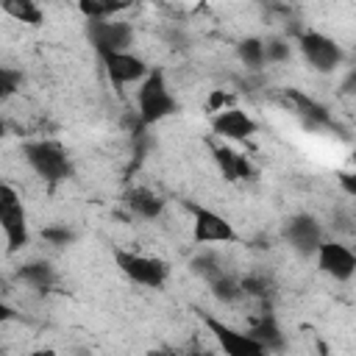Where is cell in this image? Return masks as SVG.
Instances as JSON below:
<instances>
[{"mask_svg": "<svg viewBox=\"0 0 356 356\" xmlns=\"http://www.w3.org/2000/svg\"><path fill=\"white\" fill-rule=\"evenodd\" d=\"M178 111H181V103L172 95L164 70L150 67V72L145 75V81L139 83V92H136V117H139V125L150 128V125H156V122H161V120H167V117H172Z\"/></svg>", "mask_w": 356, "mask_h": 356, "instance_id": "cell-1", "label": "cell"}, {"mask_svg": "<svg viewBox=\"0 0 356 356\" xmlns=\"http://www.w3.org/2000/svg\"><path fill=\"white\" fill-rule=\"evenodd\" d=\"M22 156H25L28 167L42 181H47L50 186H56V184H61V181H67L72 175L70 153L56 139H31V142L22 145Z\"/></svg>", "mask_w": 356, "mask_h": 356, "instance_id": "cell-2", "label": "cell"}, {"mask_svg": "<svg viewBox=\"0 0 356 356\" xmlns=\"http://www.w3.org/2000/svg\"><path fill=\"white\" fill-rule=\"evenodd\" d=\"M114 264L117 270L136 286L145 289H161L170 278V264L159 256H147V253H136V250H114Z\"/></svg>", "mask_w": 356, "mask_h": 356, "instance_id": "cell-3", "label": "cell"}, {"mask_svg": "<svg viewBox=\"0 0 356 356\" xmlns=\"http://www.w3.org/2000/svg\"><path fill=\"white\" fill-rule=\"evenodd\" d=\"M0 231L6 236V248L8 253H17L28 245L31 234H28V211L25 203L19 197V192L0 181Z\"/></svg>", "mask_w": 356, "mask_h": 356, "instance_id": "cell-4", "label": "cell"}, {"mask_svg": "<svg viewBox=\"0 0 356 356\" xmlns=\"http://www.w3.org/2000/svg\"><path fill=\"white\" fill-rule=\"evenodd\" d=\"M298 50L303 56V61L314 70V72H334L342 61H345V50L337 39H331L323 31L314 28H303L298 33Z\"/></svg>", "mask_w": 356, "mask_h": 356, "instance_id": "cell-5", "label": "cell"}, {"mask_svg": "<svg viewBox=\"0 0 356 356\" xmlns=\"http://www.w3.org/2000/svg\"><path fill=\"white\" fill-rule=\"evenodd\" d=\"M275 103L286 111H292L306 128L312 131H323V128H334V117L328 111L325 103H320L317 97L295 89V86H286V89H278L275 92Z\"/></svg>", "mask_w": 356, "mask_h": 356, "instance_id": "cell-6", "label": "cell"}, {"mask_svg": "<svg viewBox=\"0 0 356 356\" xmlns=\"http://www.w3.org/2000/svg\"><path fill=\"white\" fill-rule=\"evenodd\" d=\"M186 211L192 214V242L195 245H228V242L239 239L228 217H222L200 203H186Z\"/></svg>", "mask_w": 356, "mask_h": 356, "instance_id": "cell-7", "label": "cell"}, {"mask_svg": "<svg viewBox=\"0 0 356 356\" xmlns=\"http://www.w3.org/2000/svg\"><path fill=\"white\" fill-rule=\"evenodd\" d=\"M86 36H89V44L95 47L97 56L125 53L134 44V28H131V22H122V19L86 22Z\"/></svg>", "mask_w": 356, "mask_h": 356, "instance_id": "cell-8", "label": "cell"}, {"mask_svg": "<svg viewBox=\"0 0 356 356\" xmlns=\"http://www.w3.org/2000/svg\"><path fill=\"white\" fill-rule=\"evenodd\" d=\"M203 325L209 328V334L214 337V342L220 345V350L225 356H270L248 331H239V328L222 323L220 317L203 314Z\"/></svg>", "mask_w": 356, "mask_h": 356, "instance_id": "cell-9", "label": "cell"}, {"mask_svg": "<svg viewBox=\"0 0 356 356\" xmlns=\"http://www.w3.org/2000/svg\"><path fill=\"white\" fill-rule=\"evenodd\" d=\"M314 259H317V270L325 273L328 278L339 281V284H348L356 273V253L345 242L323 239L320 248L314 250Z\"/></svg>", "mask_w": 356, "mask_h": 356, "instance_id": "cell-10", "label": "cell"}, {"mask_svg": "<svg viewBox=\"0 0 356 356\" xmlns=\"http://www.w3.org/2000/svg\"><path fill=\"white\" fill-rule=\"evenodd\" d=\"M100 61H103L106 78L111 81V86H114L117 92H122V86H128V83H142V81H145V75L150 72L147 61H145L142 56L131 53V50H125V53H108V56H100Z\"/></svg>", "mask_w": 356, "mask_h": 356, "instance_id": "cell-11", "label": "cell"}, {"mask_svg": "<svg viewBox=\"0 0 356 356\" xmlns=\"http://www.w3.org/2000/svg\"><path fill=\"white\" fill-rule=\"evenodd\" d=\"M284 239L300 256H312L323 242V225L314 214H292L284 222Z\"/></svg>", "mask_w": 356, "mask_h": 356, "instance_id": "cell-12", "label": "cell"}, {"mask_svg": "<svg viewBox=\"0 0 356 356\" xmlns=\"http://www.w3.org/2000/svg\"><path fill=\"white\" fill-rule=\"evenodd\" d=\"M211 131L220 139H231V142H248L253 139V134L259 131V122L239 106L225 108L220 114H211Z\"/></svg>", "mask_w": 356, "mask_h": 356, "instance_id": "cell-13", "label": "cell"}, {"mask_svg": "<svg viewBox=\"0 0 356 356\" xmlns=\"http://www.w3.org/2000/svg\"><path fill=\"white\" fill-rule=\"evenodd\" d=\"M211 156H214V164L220 167V172L225 175V181H231V184H236V181H256L259 178L256 164L245 153H236L228 145L211 142Z\"/></svg>", "mask_w": 356, "mask_h": 356, "instance_id": "cell-14", "label": "cell"}, {"mask_svg": "<svg viewBox=\"0 0 356 356\" xmlns=\"http://www.w3.org/2000/svg\"><path fill=\"white\" fill-rule=\"evenodd\" d=\"M261 309H259V314H250V320H248V334L267 350V353H273V350H281L284 348V334H281V325H278V320H275V314H273V309H270V303H259Z\"/></svg>", "mask_w": 356, "mask_h": 356, "instance_id": "cell-15", "label": "cell"}, {"mask_svg": "<svg viewBox=\"0 0 356 356\" xmlns=\"http://www.w3.org/2000/svg\"><path fill=\"white\" fill-rule=\"evenodd\" d=\"M122 203H125V209H128L134 217H139V220H159V217L164 214V206H167L164 197H161L159 192L147 189V186H131V189L125 192Z\"/></svg>", "mask_w": 356, "mask_h": 356, "instance_id": "cell-16", "label": "cell"}, {"mask_svg": "<svg viewBox=\"0 0 356 356\" xmlns=\"http://www.w3.org/2000/svg\"><path fill=\"white\" fill-rule=\"evenodd\" d=\"M17 278L22 284H28L31 289L50 292L56 286V267L50 261H28V264L17 267Z\"/></svg>", "mask_w": 356, "mask_h": 356, "instance_id": "cell-17", "label": "cell"}, {"mask_svg": "<svg viewBox=\"0 0 356 356\" xmlns=\"http://www.w3.org/2000/svg\"><path fill=\"white\" fill-rule=\"evenodd\" d=\"M242 286V298H250L256 303H270L275 295V281L267 273H245L239 278Z\"/></svg>", "mask_w": 356, "mask_h": 356, "instance_id": "cell-18", "label": "cell"}, {"mask_svg": "<svg viewBox=\"0 0 356 356\" xmlns=\"http://www.w3.org/2000/svg\"><path fill=\"white\" fill-rule=\"evenodd\" d=\"M0 11L8 14L14 22H25L31 28H39L44 22V11L33 0H3L0 3Z\"/></svg>", "mask_w": 356, "mask_h": 356, "instance_id": "cell-19", "label": "cell"}, {"mask_svg": "<svg viewBox=\"0 0 356 356\" xmlns=\"http://www.w3.org/2000/svg\"><path fill=\"white\" fill-rule=\"evenodd\" d=\"M128 3H111V0H81L78 11L86 17V22H97V19H114L117 14L128 11Z\"/></svg>", "mask_w": 356, "mask_h": 356, "instance_id": "cell-20", "label": "cell"}, {"mask_svg": "<svg viewBox=\"0 0 356 356\" xmlns=\"http://www.w3.org/2000/svg\"><path fill=\"white\" fill-rule=\"evenodd\" d=\"M236 56H239V61L245 64V70L259 72V70L264 67V39H259V36H245V39L236 44Z\"/></svg>", "mask_w": 356, "mask_h": 356, "instance_id": "cell-21", "label": "cell"}, {"mask_svg": "<svg viewBox=\"0 0 356 356\" xmlns=\"http://www.w3.org/2000/svg\"><path fill=\"white\" fill-rule=\"evenodd\" d=\"M209 289L220 303H239L242 300V286H239V278L234 273H222V275L211 278Z\"/></svg>", "mask_w": 356, "mask_h": 356, "instance_id": "cell-22", "label": "cell"}, {"mask_svg": "<svg viewBox=\"0 0 356 356\" xmlns=\"http://www.w3.org/2000/svg\"><path fill=\"white\" fill-rule=\"evenodd\" d=\"M189 267H192V273H195V275H200L206 284H209L211 278H217V275L228 273V270H225V261H222L217 253H211V250H200V253L189 261Z\"/></svg>", "mask_w": 356, "mask_h": 356, "instance_id": "cell-23", "label": "cell"}, {"mask_svg": "<svg viewBox=\"0 0 356 356\" xmlns=\"http://www.w3.org/2000/svg\"><path fill=\"white\" fill-rule=\"evenodd\" d=\"M289 56H292L289 39H284V36L264 39V64H284V61H289Z\"/></svg>", "mask_w": 356, "mask_h": 356, "instance_id": "cell-24", "label": "cell"}, {"mask_svg": "<svg viewBox=\"0 0 356 356\" xmlns=\"http://www.w3.org/2000/svg\"><path fill=\"white\" fill-rule=\"evenodd\" d=\"M22 72L19 70H14V67H6V64H0V103H6V100H11L17 92H19V86H22Z\"/></svg>", "mask_w": 356, "mask_h": 356, "instance_id": "cell-25", "label": "cell"}, {"mask_svg": "<svg viewBox=\"0 0 356 356\" xmlns=\"http://www.w3.org/2000/svg\"><path fill=\"white\" fill-rule=\"evenodd\" d=\"M42 239L53 248H67L75 242V231L67 225H47V228H42Z\"/></svg>", "mask_w": 356, "mask_h": 356, "instance_id": "cell-26", "label": "cell"}, {"mask_svg": "<svg viewBox=\"0 0 356 356\" xmlns=\"http://www.w3.org/2000/svg\"><path fill=\"white\" fill-rule=\"evenodd\" d=\"M236 106V95H231L228 89H211L209 97H206V108L211 114H220L225 108H234Z\"/></svg>", "mask_w": 356, "mask_h": 356, "instance_id": "cell-27", "label": "cell"}, {"mask_svg": "<svg viewBox=\"0 0 356 356\" xmlns=\"http://www.w3.org/2000/svg\"><path fill=\"white\" fill-rule=\"evenodd\" d=\"M339 184H342V189L353 197L356 195V175L353 172H339Z\"/></svg>", "mask_w": 356, "mask_h": 356, "instance_id": "cell-28", "label": "cell"}, {"mask_svg": "<svg viewBox=\"0 0 356 356\" xmlns=\"http://www.w3.org/2000/svg\"><path fill=\"white\" fill-rule=\"evenodd\" d=\"M11 320H17V309L11 303L0 300V323H11Z\"/></svg>", "mask_w": 356, "mask_h": 356, "instance_id": "cell-29", "label": "cell"}, {"mask_svg": "<svg viewBox=\"0 0 356 356\" xmlns=\"http://www.w3.org/2000/svg\"><path fill=\"white\" fill-rule=\"evenodd\" d=\"M147 356H184V350H175V348H161V350H150Z\"/></svg>", "mask_w": 356, "mask_h": 356, "instance_id": "cell-30", "label": "cell"}, {"mask_svg": "<svg viewBox=\"0 0 356 356\" xmlns=\"http://www.w3.org/2000/svg\"><path fill=\"white\" fill-rule=\"evenodd\" d=\"M184 356H214V353L203 350V348H189V350H184Z\"/></svg>", "mask_w": 356, "mask_h": 356, "instance_id": "cell-31", "label": "cell"}, {"mask_svg": "<svg viewBox=\"0 0 356 356\" xmlns=\"http://www.w3.org/2000/svg\"><path fill=\"white\" fill-rule=\"evenodd\" d=\"M28 356H56V350H53V348H36V350H31Z\"/></svg>", "mask_w": 356, "mask_h": 356, "instance_id": "cell-32", "label": "cell"}, {"mask_svg": "<svg viewBox=\"0 0 356 356\" xmlns=\"http://www.w3.org/2000/svg\"><path fill=\"white\" fill-rule=\"evenodd\" d=\"M6 131H8V125H6V120L0 117V136H6Z\"/></svg>", "mask_w": 356, "mask_h": 356, "instance_id": "cell-33", "label": "cell"}]
</instances>
